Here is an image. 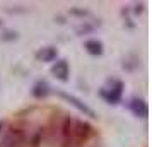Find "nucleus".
<instances>
[{"instance_id": "f257e3e1", "label": "nucleus", "mask_w": 152, "mask_h": 147, "mask_svg": "<svg viewBox=\"0 0 152 147\" xmlns=\"http://www.w3.org/2000/svg\"><path fill=\"white\" fill-rule=\"evenodd\" d=\"M91 132H92V128L87 121L67 118L62 127L63 147H79L91 135Z\"/></svg>"}, {"instance_id": "f03ea898", "label": "nucleus", "mask_w": 152, "mask_h": 147, "mask_svg": "<svg viewBox=\"0 0 152 147\" xmlns=\"http://www.w3.org/2000/svg\"><path fill=\"white\" fill-rule=\"evenodd\" d=\"M121 94H123V82L118 79H108L106 86L99 91V96L108 105H118L121 101Z\"/></svg>"}, {"instance_id": "7ed1b4c3", "label": "nucleus", "mask_w": 152, "mask_h": 147, "mask_svg": "<svg viewBox=\"0 0 152 147\" xmlns=\"http://www.w3.org/2000/svg\"><path fill=\"white\" fill-rule=\"evenodd\" d=\"M60 98L63 99V101H67L70 106H74L77 111H80V113H84L86 116H89V118H97V115H96V111L92 110V108H89V106L84 103L82 99H79L77 96H74V94H70V92H65V91H58L56 92Z\"/></svg>"}, {"instance_id": "20e7f679", "label": "nucleus", "mask_w": 152, "mask_h": 147, "mask_svg": "<svg viewBox=\"0 0 152 147\" xmlns=\"http://www.w3.org/2000/svg\"><path fill=\"white\" fill-rule=\"evenodd\" d=\"M51 74L56 80L60 82H67L70 79V67L69 62L65 58H56V62L51 65Z\"/></svg>"}, {"instance_id": "39448f33", "label": "nucleus", "mask_w": 152, "mask_h": 147, "mask_svg": "<svg viewBox=\"0 0 152 147\" xmlns=\"http://www.w3.org/2000/svg\"><path fill=\"white\" fill-rule=\"evenodd\" d=\"M24 146V137L19 130L10 128L4 133V137L0 140V147H22Z\"/></svg>"}, {"instance_id": "423d86ee", "label": "nucleus", "mask_w": 152, "mask_h": 147, "mask_svg": "<svg viewBox=\"0 0 152 147\" xmlns=\"http://www.w3.org/2000/svg\"><path fill=\"white\" fill-rule=\"evenodd\" d=\"M126 108L137 118H147V115H149V106H147V103H145L144 99H140V98H132L126 103Z\"/></svg>"}, {"instance_id": "0eeeda50", "label": "nucleus", "mask_w": 152, "mask_h": 147, "mask_svg": "<svg viewBox=\"0 0 152 147\" xmlns=\"http://www.w3.org/2000/svg\"><path fill=\"white\" fill-rule=\"evenodd\" d=\"M36 58L43 63H50V62H55L58 58V50L55 46H43L38 53H36Z\"/></svg>"}, {"instance_id": "6e6552de", "label": "nucleus", "mask_w": 152, "mask_h": 147, "mask_svg": "<svg viewBox=\"0 0 152 147\" xmlns=\"http://www.w3.org/2000/svg\"><path fill=\"white\" fill-rule=\"evenodd\" d=\"M31 92H33V96H34L36 99H43L46 98V96H50V92H51V87H50V84L46 82V80H38L34 86H33V89H31Z\"/></svg>"}, {"instance_id": "1a4fd4ad", "label": "nucleus", "mask_w": 152, "mask_h": 147, "mask_svg": "<svg viewBox=\"0 0 152 147\" xmlns=\"http://www.w3.org/2000/svg\"><path fill=\"white\" fill-rule=\"evenodd\" d=\"M84 48H86V51L91 56H101L104 51V45L99 39H87V41L84 43Z\"/></svg>"}, {"instance_id": "9d476101", "label": "nucleus", "mask_w": 152, "mask_h": 147, "mask_svg": "<svg viewBox=\"0 0 152 147\" xmlns=\"http://www.w3.org/2000/svg\"><path fill=\"white\" fill-rule=\"evenodd\" d=\"M17 38H19V33H17V31H12V29L4 31L2 36H0V39H2V41H15Z\"/></svg>"}, {"instance_id": "9b49d317", "label": "nucleus", "mask_w": 152, "mask_h": 147, "mask_svg": "<svg viewBox=\"0 0 152 147\" xmlns=\"http://www.w3.org/2000/svg\"><path fill=\"white\" fill-rule=\"evenodd\" d=\"M92 31H94V26H89V24H86V22L80 24V26L75 29V33L79 36H84V34H87V33H92Z\"/></svg>"}, {"instance_id": "f8f14e48", "label": "nucleus", "mask_w": 152, "mask_h": 147, "mask_svg": "<svg viewBox=\"0 0 152 147\" xmlns=\"http://www.w3.org/2000/svg\"><path fill=\"white\" fill-rule=\"evenodd\" d=\"M70 15H75V17H87L89 15V10H86V9H70Z\"/></svg>"}, {"instance_id": "ddd939ff", "label": "nucleus", "mask_w": 152, "mask_h": 147, "mask_svg": "<svg viewBox=\"0 0 152 147\" xmlns=\"http://www.w3.org/2000/svg\"><path fill=\"white\" fill-rule=\"evenodd\" d=\"M144 10V4H135V9H133V12L138 14V12H142Z\"/></svg>"}, {"instance_id": "4468645a", "label": "nucleus", "mask_w": 152, "mask_h": 147, "mask_svg": "<svg viewBox=\"0 0 152 147\" xmlns=\"http://www.w3.org/2000/svg\"><path fill=\"white\" fill-rule=\"evenodd\" d=\"M2 130H4V121L0 120V133H2Z\"/></svg>"}, {"instance_id": "2eb2a0df", "label": "nucleus", "mask_w": 152, "mask_h": 147, "mask_svg": "<svg viewBox=\"0 0 152 147\" xmlns=\"http://www.w3.org/2000/svg\"><path fill=\"white\" fill-rule=\"evenodd\" d=\"M0 28H2V19H0Z\"/></svg>"}]
</instances>
